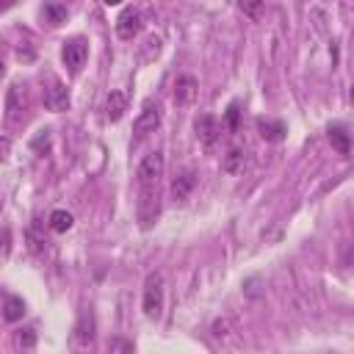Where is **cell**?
I'll return each instance as SVG.
<instances>
[{"instance_id":"19","label":"cell","mask_w":354,"mask_h":354,"mask_svg":"<svg viewBox=\"0 0 354 354\" xmlns=\"http://www.w3.org/2000/svg\"><path fill=\"white\" fill-rule=\"evenodd\" d=\"M22 315H25V301H22L19 296H8L6 304H3V318L14 324V321H19Z\"/></svg>"},{"instance_id":"12","label":"cell","mask_w":354,"mask_h":354,"mask_svg":"<svg viewBox=\"0 0 354 354\" xmlns=\"http://www.w3.org/2000/svg\"><path fill=\"white\" fill-rule=\"evenodd\" d=\"M246 166H249V152L243 147H230L227 155H224V160H221V169L227 174H243Z\"/></svg>"},{"instance_id":"8","label":"cell","mask_w":354,"mask_h":354,"mask_svg":"<svg viewBox=\"0 0 354 354\" xmlns=\"http://www.w3.org/2000/svg\"><path fill=\"white\" fill-rule=\"evenodd\" d=\"M138 30H141V11L133 8V6L122 8V14L116 17V36H119L122 41H130Z\"/></svg>"},{"instance_id":"10","label":"cell","mask_w":354,"mask_h":354,"mask_svg":"<svg viewBox=\"0 0 354 354\" xmlns=\"http://www.w3.org/2000/svg\"><path fill=\"white\" fill-rule=\"evenodd\" d=\"M44 108L53 111V113H61L69 108V91L61 80H53V86L44 91Z\"/></svg>"},{"instance_id":"7","label":"cell","mask_w":354,"mask_h":354,"mask_svg":"<svg viewBox=\"0 0 354 354\" xmlns=\"http://www.w3.org/2000/svg\"><path fill=\"white\" fill-rule=\"evenodd\" d=\"M199 97V83L194 75H180L174 80V105L177 108H191Z\"/></svg>"},{"instance_id":"16","label":"cell","mask_w":354,"mask_h":354,"mask_svg":"<svg viewBox=\"0 0 354 354\" xmlns=\"http://www.w3.org/2000/svg\"><path fill=\"white\" fill-rule=\"evenodd\" d=\"M22 108H25V94H22V86H19V83H14V86L8 88V100H6L8 119H11V122H17Z\"/></svg>"},{"instance_id":"13","label":"cell","mask_w":354,"mask_h":354,"mask_svg":"<svg viewBox=\"0 0 354 354\" xmlns=\"http://www.w3.org/2000/svg\"><path fill=\"white\" fill-rule=\"evenodd\" d=\"M127 111V91H111L105 100V119L108 122H119Z\"/></svg>"},{"instance_id":"6","label":"cell","mask_w":354,"mask_h":354,"mask_svg":"<svg viewBox=\"0 0 354 354\" xmlns=\"http://www.w3.org/2000/svg\"><path fill=\"white\" fill-rule=\"evenodd\" d=\"M194 130H196V138L202 141V147H205V149H213V147H216V141L221 138V124H218V119H216V116H210V113L196 116Z\"/></svg>"},{"instance_id":"15","label":"cell","mask_w":354,"mask_h":354,"mask_svg":"<svg viewBox=\"0 0 354 354\" xmlns=\"http://www.w3.org/2000/svg\"><path fill=\"white\" fill-rule=\"evenodd\" d=\"M329 144L332 149H337V155H348L351 152V136L343 124H329Z\"/></svg>"},{"instance_id":"5","label":"cell","mask_w":354,"mask_h":354,"mask_svg":"<svg viewBox=\"0 0 354 354\" xmlns=\"http://www.w3.org/2000/svg\"><path fill=\"white\" fill-rule=\"evenodd\" d=\"M86 55H88V44H86V39H80V36L64 41V47H61V58H64V64H66V69H69L72 75L80 72V66L86 64Z\"/></svg>"},{"instance_id":"24","label":"cell","mask_w":354,"mask_h":354,"mask_svg":"<svg viewBox=\"0 0 354 354\" xmlns=\"http://www.w3.org/2000/svg\"><path fill=\"white\" fill-rule=\"evenodd\" d=\"M224 119H227V124H230L232 130L238 127V119H241V108H238V102H230V108H227Z\"/></svg>"},{"instance_id":"18","label":"cell","mask_w":354,"mask_h":354,"mask_svg":"<svg viewBox=\"0 0 354 354\" xmlns=\"http://www.w3.org/2000/svg\"><path fill=\"white\" fill-rule=\"evenodd\" d=\"M47 224H50V230H53V232H66V230H72L75 218H72V213H69V210H53V213H50V218H47Z\"/></svg>"},{"instance_id":"20","label":"cell","mask_w":354,"mask_h":354,"mask_svg":"<svg viewBox=\"0 0 354 354\" xmlns=\"http://www.w3.org/2000/svg\"><path fill=\"white\" fill-rule=\"evenodd\" d=\"M44 17H47L53 25H58V22L66 19V6H44Z\"/></svg>"},{"instance_id":"23","label":"cell","mask_w":354,"mask_h":354,"mask_svg":"<svg viewBox=\"0 0 354 354\" xmlns=\"http://www.w3.org/2000/svg\"><path fill=\"white\" fill-rule=\"evenodd\" d=\"M36 343V332L28 326V329H19L17 332V346H22V348H30Z\"/></svg>"},{"instance_id":"9","label":"cell","mask_w":354,"mask_h":354,"mask_svg":"<svg viewBox=\"0 0 354 354\" xmlns=\"http://www.w3.org/2000/svg\"><path fill=\"white\" fill-rule=\"evenodd\" d=\"M160 207V188H141V199H138V218L141 227H149L158 216Z\"/></svg>"},{"instance_id":"3","label":"cell","mask_w":354,"mask_h":354,"mask_svg":"<svg viewBox=\"0 0 354 354\" xmlns=\"http://www.w3.org/2000/svg\"><path fill=\"white\" fill-rule=\"evenodd\" d=\"M160 177H163V152L155 149L141 158L136 180H138V188H160Z\"/></svg>"},{"instance_id":"21","label":"cell","mask_w":354,"mask_h":354,"mask_svg":"<svg viewBox=\"0 0 354 354\" xmlns=\"http://www.w3.org/2000/svg\"><path fill=\"white\" fill-rule=\"evenodd\" d=\"M111 354H136V348L127 337H113L111 340Z\"/></svg>"},{"instance_id":"17","label":"cell","mask_w":354,"mask_h":354,"mask_svg":"<svg viewBox=\"0 0 354 354\" xmlns=\"http://www.w3.org/2000/svg\"><path fill=\"white\" fill-rule=\"evenodd\" d=\"M257 130H260V136L266 138V141H282L285 138V124L282 122H274V119H257Z\"/></svg>"},{"instance_id":"4","label":"cell","mask_w":354,"mask_h":354,"mask_svg":"<svg viewBox=\"0 0 354 354\" xmlns=\"http://www.w3.org/2000/svg\"><path fill=\"white\" fill-rule=\"evenodd\" d=\"M160 119H163L160 102L147 100V102L141 105V111H138L136 122H133V136H136V138H144L147 133H155V130H158V124H160Z\"/></svg>"},{"instance_id":"26","label":"cell","mask_w":354,"mask_h":354,"mask_svg":"<svg viewBox=\"0 0 354 354\" xmlns=\"http://www.w3.org/2000/svg\"><path fill=\"white\" fill-rule=\"evenodd\" d=\"M8 149H11V141H8V138H0V158H6Z\"/></svg>"},{"instance_id":"11","label":"cell","mask_w":354,"mask_h":354,"mask_svg":"<svg viewBox=\"0 0 354 354\" xmlns=\"http://www.w3.org/2000/svg\"><path fill=\"white\" fill-rule=\"evenodd\" d=\"M210 335L218 343H232V340H238V321L232 315H221L210 324Z\"/></svg>"},{"instance_id":"27","label":"cell","mask_w":354,"mask_h":354,"mask_svg":"<svg viewBox=\"0 0 354 354\" xmlns=\"http://www.w3.org/2000/svg\"><path fill=\"white\" fill-rule=\"evenodd\" d=\"M6 75V64H3V58H0V77Z\"/></svg>"},{"instance_id":"1","label":"cell","mask_w":354,"mask_h":354,"mask_svg":"<svg viewBox=\"0 0 354 354\" xmlns=\"http://www.w3.org/2000/svg\"><path fill=\"white\" fill-rule=\"evenodd\" d=\"M163 296H166L163 274L160 271H152L144 279V299H141V307H144V315L147 318H160V313H163Z\"/></svg>"},{"instance_id":"22","label":"cell","mask_w":354,"mask_h":354,"mask_svg":"<svg viewBox=\"0 0 354 354\" xmlns=\"http://www.w3.org/2000/svg\"><path fill=\"white\" fill-rule=\"evenodd\" d=\"M8 254H11V232L0 227V266L8 260Z\"/></svg>"},{"instance_id":"25","label":"cell","mask_w":354,"mask_h":354,"mask_svg":"<svg viewBox=\"0 0 354 354\" xmlns=\"http://www.w3.org/2000/svg\"><path fill=\"white\" fill-rule=\"evenodd\" d=\"M241 11H243V14H252V17H254V14H260V11H263V3H252V6H241Z\"/></svg>"},{"instance_id":"14","label":"cell","mask_w":354,"mask_h":354,"mask_svg":"<svg viewBox=\"0 0 354 354\" xmlns=\"http://www.w3.org/2000/svg\"><path fill=\"white\" fill-rule=\"evenodd\" d=\"M194 185H196V174H194V171H180V174L171 180V196H174L177 202H183V199L191 196Z\"/></svg>"},{"instance_id":"2","label":"cell","mask_w":354,"mask_h":354,"mask_svg":"<svg viewBox=\"0 0 354 354\" xmlns=\"http://www.w3.org/2000/svg\"><path fill=\"white\" fill-rule=\"evenodd\" d=\"M94 313L91 310H83L80 315H77V321H75V326H72V337H69V343H72V351L75 354H86L91 346H94Z\"/></svg>"}]
</instances>
